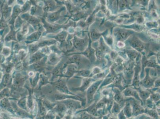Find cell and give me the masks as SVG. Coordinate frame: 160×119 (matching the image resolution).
<instances>
[{
    "label": "cell",
    "instance_id": "5",
    "mask_svg": "<svg viewBox=\"0 0 160 119\" xmlns=\"http://www.w3.org/2000/svg\"><path fill=\"white\" fill-rule=\"evenodd\" d=\"M44 30L45 29L43 27V25H42L39 27L38 30L31 33L30 34L26 37V39L24 41V43L26 44L29 45L39 41L41 37L43 35V32Z\"/></svg>",
    "mask_w": 160,
    "mask_h": 119
},
{
    "label": "cell",
    "instance_id": "21",
    "mask_svg": "<svg viewBox=\"0 0 160 119\" xmlns=\"http://www.w3.org/2000/svg\"><path fill=\"white\" fill-rule=\"evenodd\" d=\"M139 117V119H150V117L145 115H142Z\"/></svg>",
    "mask_w": 160,
    "mask_h": 119
},
{
    "label": "cell",
    "instance_id": "2",
    "mask_svg": "<svg viewBox=\"0 0 160 119\" xmlns=\"http://www.w3.org/2000/svg\"><path fill=\"white\" fill-rule=\"evenodd\" d=\"M41 20L43 27L45 30V33H43V37H44L47 34L49 33H59L61 32V30L63 29H67L69 26L64 24L62 25L57 24H50L47 22L45 20V18L42 17L40 18Z\"/></svg>",
    "mask_w": 160,
    "mask_h": 119
},
{
    "label": "cell",
    "instance_id": "1",
    "mask_svg": "<svg viewBox=\"0 0 160 119\" xmlns=\"http://www.w3.org/2000/svg\"><path fill=\"white\" fill-rule=\"evenodd\" d=\"M56 43H57V41L53 39H44L42 40H39L38 42L29 44L27 45L28 54L31 55L33 54L43 47L55 45L56 44Z\"/></svg>",
    "mask_w": 160,
    "mask_h": 119
},
{
    "label": "cell",
    "instance_id": "8",
    "mask_svg": "<svg viewBox=\"0 0 160 119\" xmlns=\"http://www.w3.org/2000/svg\"><path fill=\"white\" fill-rule=\"evenodd\" d=\"M67 35V32L65 30L63 29L56 35L42 38H44V39H46V38L49 39H49H56V41H58L61 44L59 48L62 51V48H64V43H65Z\"/></svg>",
    "mask_w": 160,
    "mask_h": 119
},
{
    "label": "cell",
    "instance_id": "9",
    "mask_svg": "<svg viewBox=\"0 0 160 119\" xmlns=\"http://www.w3.org/2000/svg\"><path fill=\"white\" fill-rule=\"evenodd\" d=\"M22 14V11L21 9V6L17 4H14L13 7L12 14L10 17V21H9V24L14 26L16 20L18 17Z\"/></svg>",
    "mask_w": 160,
    "mask_h": 119
},
{
    "label": "cell",
    "instance_id": "7",
    "mask_svg": "<svg viewBox=\"0 0 160 119\" xmlns=\"http://www.w3.org/2000/svg\"><path fill=\"white\" fill-rule=\"evenodd\" d=\"M130 100L131 101V102H130V101H129L131 104V108H132V116H137L140 114L144 113L145 109L143 108V106H141V105L140 104V103L138 101L132 98H130Z\"/></svg>",
    "mask_w": 160,
    "mask_h": 119
},
{
    "label": "cell",
    "instance_id": "22",
    "mask_svg": "<svg viewBox=\"0 0 160 119\" xmlns=\"http://www.w3.org/2000/svg\"><path fill=\"white\" fill-rule=\"evenodd\" d=\"M130 119H135L134 118H131Z\"/></svg>",
    "mask_w": 160,
    "mask_h": 119
},
{
    "label": "cell",
    "instance_id": "16",
    "mask_svg": "<svg viewBox=\"0 0 160 119\" xmlns=\"http://www.w3.org/2000/svg\"><path fill=\"white\" fill-rule=\"evenodd\" d=\"M144 113L147 114L149 116H150L155 119H159L158 113L155 109H150L146 108L145 109Z\"/></svg>",
    "mask_w": 160,
    "mask_h": 119
},
{
    "label": "cell",
    "instance_id": "17",
    "mask_svg": "<svg viewBox=\"0 0 160 119\" xmlns=\"http://www.w3.org/2000/svg\"><path fill=\"white\" fill-rule=\"evenodd\" d=\"M113 103L114 104H113V107L112 109V113L114 115L118 114L121 111V107L117 102H114Z\"/></svg>",
    "mask_w": 160,
    "mask_h": 119
},
{
    "label": "cell",
    "instance_id": "13",
    "mask_svg": "<svg viewBox=\"0 0 160 119\" xmlns=\"http://www.w3.org/2000/svg\"><path fill=\"white\" fill-rule=\"evenodd\" d=\"M129 99L125 102L124 109H123L124 114L127 118H130L132 116V108L131 104L129 101Z\"/></svg>",
    "mask_w": 160,
    "mask_h": 119
},
{
    "label": "cell",
    "instance_id": "10",
    "mask_svg": "<svg viewBox=\"0 0 160 119\" xmlns=\"http://www.w3.org/2000/svg\"><path fill=\"white\" fill-rule=\"evenodd\" d=\"M63 57H61L55 52H51L50 54L47 56V65L51 66H56L59 62Z\"/></svg>",
    "mask_w": 160,
    "mask_h": 119
},
{
    "label": "cell",
    "instance_id": "14",
    "mask_svg": "<svg viewBox=\"0 0 160 119\" xmlns=\"http://www.w3.org/2000/svg\"><path fill=\"white\" fill-rule=\"evenodd\" d=\"M124 96H133L135 98L139 101L142 106H143V102H142L141 100V99L140 98L137 92L133 91V90H128L124 92Z\"/></svg>",
    "mask_w": 160,
    "mask_h": 119
},
{
    "label": "cell",
    "instance_id": "15",
    "mask_svg": "<svg viewBox=\"0 0 160 119\" xmlns=\"http://www.w3.org/2000/svg\"><path fill=\"white\" fill-rule=\"evenodd\" d=\"M3 9V15L5 19L9 18L11 15L13 7L8 6V4H4Z\"/></svg>",
    "mask_w": 160,
    "mask_h": 119
},
{
    "label": "cell",
    "instance_id": "18",
    "mask_svg": "<svg viewBox=\"0 0 160 119\" xmlns=\"http://www.w3.org/2000/svg\"><path fill=\"white\" fill-rule=\"evenodd\" d=\"M12 51L9 47H6L3 49L2 51V54L6 57H9L10 56L11 54L12 53Z\"/></svg>",
    "mask_w": 160,
    "mask_h": 119
},
{
    "label": "cell",
    "instance_id": "6",
    "mask_svg": "<svg viewBox=\"0 0 160 119\" xmlns=\"http://www.w3.org/2000/svg\"><path fill=\"white\" fill-rule=\"evenodd\" d=\"M47 56H45L39 61L28 65L27 69L37 71H41L47 68L48 65L47 64Z\"/></svg>",
    "mask_w": 160,
    "mask_h": 119
},
{
    "label": "cell",
    "instance_id": "12",
    "mask_svg": "<svg viewBox=\"0 0 160 119\" xmlns=\"http://www.w3.org/2000/svg\"><path fill=\"white\" fill-rule=\"evenodd\" d=\"M45 54L42 53L40 51H38L36 52H35L33 54H31L30 56L28 61V65H31L33 63L39 61L41 60L43 58L45 57Z\"/></svg>",
    "mask_w": 160,
    "mask_h": 119
},
{
    "label": "cell",
    "instance_id": "20",
    "mask_svg": "<svg viewBox=\"0 0 160 119\" xmlns=\"http://www.w3.org/2000/svg\"><path fill=\"white\" fill-rule=\"evenodd\" d=\"M118 119H126L127 118L124 114L123 109L118 114Z\"/></svg>",
    "mask_w": 160,
    "mask_h": 119
},
{
    "label": "cell",
    "instance_id": "19",
    "mask_svg": "<svg viewBox=\"0 0 160 119\" xmlns=\"http://www.w3.org/2000/svg\"><path fill=\"white\" fill-rule=\"evenodd\" d=\"M150 98L153 102H157L159 101L160 95L157 93H153L150 95Z\"/></svg>",
    "mask_w": 160,
    "mask_h": 119
},
{
    "label": "cell",
    "instance_id": "4",
    "mask_svg": "<svg viewBox=\"0 0 160 119\" xmlns=\"http://www.w3.org/2000/svg\"><path fill=\"white\" fill-rule=\"evenodd\" d=\"M44 6L43 8L44 13L53 12L58 10L61 7H63V2H56L53 1H43ZM59 10V9H58Z\"/></svg>",
    "mask_w": 160,
    "mask_h": 119
},
{
    "label": "cell",
    "instance_id": "11",
    "mask_svg": "<svg viewBox=\"0 0 160 119\" xmlns=\"http://www.w3.org/2000/svg\"><path fill=\"white\" fill-rule=\"evenodd\" d=\"M10 31L8 34L6 35L5 38V41L6 42H9L13 41L18 42L16 38V34L20 30V28L17 30H15L14 26L10 25Z\"/></svg>",
    "mask_w": 160,
    "mask_h": 119
},
{
    "label": "cell",
    "instance_id": "3",
    "mask_svg": "<svg viewBox=\"0 0 160 119\" xmlns=\"http://www.w3.org/2000/svg\"><path fill=\"white\" fill-rule=\"evenodd\" d=\"M21 19L30 25L35 31L38 30L39 27L41 26V20L36 17L32 16L29 13L21 14L20 15Z\"/></svg>",
    "mask_w": 160,
    "mask_h": 119
}]
</instances>
